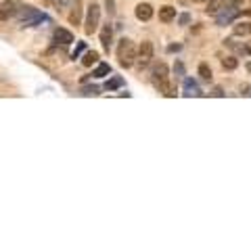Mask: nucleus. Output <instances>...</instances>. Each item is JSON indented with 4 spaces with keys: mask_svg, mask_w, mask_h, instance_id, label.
<instances>
[{
    "mask_svg": "<svg viewBox=\"0 0 251 251\" xmlns=\"http://www.w3.org/2000/svg\"><path fill=\"white\" fill-rule=\"evenodd\" d=\"M151 82L153 86L159 92H163L166 97H174L176 94V88H174V84L170 82V69L166 63H155L153 69H151Z\"/></svg>",
    "mask_w": 251,
    "mask_h": 251,
    "instance_id": "nucleus-1",
    "label": "nucleus"
},
{
    "mask_svg": "<svg viewBox=\"0 0 251 251\" xmlns=\"http://www.w3.org/2000/svg\"><path fill=\"white\" fill-rule=\"evenodd\" d=\"M136 52H138L136 44L132 40H128V38H122L120 44H117V50H115L117 61H120V65L126 67V69L132 67L136 63Z\"/></svg>",
    "mask_w": 251,
    "mask_h": 251,
    "instance_id": "nucleus-2",
    "label": "nucleus"
},
{
    "mask_svg": "<svg viewBox=\"0 0 251 251\" xmlns=\"http://www.w3.org/2000/svg\"><path fill=\"white\" fill-rule=\"evenodd\" d=\"M17 19H19L21 27H34V25H38V23L46 21V17L40 11L34 9V6H27V4L21 6V11L17 13Z\"/></svg>",
    "mask_w": 251,
    "mask_h": 251,
    "instance_id": "nucleus-3",
    "label": "nucleus"
},
{
    "mask_svg": "<svg viewBox=\"0 0 251 251\" xmlns=\"http://www.w3.org/2000/svg\"><path fill=\"white\" fill-rule=\"evenodd\" d=\"M99 25H100V6L99 4H90L86 9V19H84V31L88 36H92L94 31H99Z\"/></svg>",
    "mask_w": 251,
    "mask_h": 251,
    "instance_id": "nucleus-4",
    "label": "nucleus"
},
{
    "mask_svg": "<svg viewBox=\"0 0 251 251\" xmlns=\"http://www.w3.org/2000/svg\"><path fill=\"white\" fill-rule=\"evenodd\" d=\"M151 61H153V42L151 40H143L138 46V52H136V63L134 65L143 72L145 67L151 65Z\"/></svg>",
    "mask_w": 251,
    "mask_h": 251,
    "instance_id": "nucleus-5",
    "label": "nucleus"
},
{
    "mask_svg": "<svg viewBox=\"0 0 251 251\" xmlns=\"http://www.w3.org/2000/svg\"><path fill=\"white\" fill-rule=\"evenodd\" d=\"M21 2L19 0H4L0 2V21H11L17 17V13L21 11Z\"/></svg>",
    "mask_w": 251,
    "mask_h": 251,
    "instance_id": "nucleus-6",
    "label": "nucleus"
},
{
    "mask_svg": "<svg viewBox=\"0 0 251 251\" xmlns=\"http://www.w3.org/2000/svg\"><path fill=\"white\" fill-rule=\"evenodd\" d=\"M239 13L241 11L237 9V4L234 2L228 4V6H224V9L218 13V25H230V23L239 17Z\"/></svg>",
    "mask_w": 251,
    "mask_h": 251,
    "instance_id": "nucleus-7",
    "label": "nucleus"
},
{
    "mask_svg": "<svg viewBox=\"0 0 251 251\" xmlns=\"http://www.w3.org/2000/svg\"><path fill=\"white\" fill-rule=\"evenodd\" d=\"M224 46L228 50H232L234 54H239V57H247V42H239L237 40V36H232V38H226L224 40Z\"/></svg>",
    "mask_w": 251,
    "mask_h": 251,
    "instance_id": "nucleus-8",
    "label": "nucleus"
},
{
    "mask_svg": "<svg viewBox=\"0 0 251 251\" xmlns=\"http://www.w3.org/2000/svg\"><path fill=\"white\" fill-rule=\"evenodd\" d=\"M67 21L72 23V25H80V23H82V2H80V0H72Z\"/></svg>",
    "mask_w": 251,
    "mask_h": 251,
    "instance_id": "nucleus-9",
    "label": "nucleus"
},
{
    "mask_svg": "<svg viewBox=\"0 0 251 251\" xmlns=\"http://www.w3.org/2000/svg\"><path fill=\"white\" fill-rule=\"evenodd\" d=\"M153 6L149 4V2H140V4H136V9H134V15H136V19L138 21H149L153 17Z\"/></svg>",
    "mask_w": 251,
    "mask_h": 251,
    "instance_id": "nucleus-10",
    "label": "nucleus"
},
{
    "mask_svg": "<svg viewBox=\"0 0 251 251\" xmlns=\"http://www.w3.org/2000/svg\"><path fill=\"white\" fill-rule=\"evenodd\" d=\"M232 36H237V38L251 36V21H234V25H232Z\"/></svg>",
    "mask_w": 251,
    "mask_h": 251,
    "instance_id": "nucleus-11",
    "label": "nucleus"
},
{
    "mask_svg": "<svg viewBox=\"0 0 251 251\" xmlns=\"http://www.w3.org/2000/svg\"><path fill=\"white\" fill-rule=\"evenodd\" d=\"M54 42L67 46V44L74 42V34L69 29H65V27H57V29H54Z\"/></svg>",
    "mask_w": 251,
    "mask_h": 251,
    "instance_id": "nucleus-12",
    "label": "nucleus"
},
{
    "mask_svg": "<svg viewBox=\"0 0 251 251\" xmlns=\"http://www.w3.org/2000/svg\"><path fill=\"white\" fill-rule=\"evenodd\" d=\"M111 38H113V29L107 23V25L100 27V46H103V50H107V52L111 49Z\"/></svg>",
    "mask_w": 251,
    "mask_h": 251,
    "instance_id": "nucleus-13",
    "label": "nucleus"
},
{
    "mask_svg": "<svg viewBox=\"0 0 251 251\" xmlns=\"http://www.w3.org/2000/svg\"><path fill=\"white\" fill-rule=\"evenodd\" d=\"M228 4H232V2H228V0H209L205 13L207 15H218L220 11L224 9V6H228Z\"/></svg>",
    "mask_w": 251,
    "mask_h": 251,
    "instance_id": "nucleus-14",
    "label": "nucleus"
},
{
    "mask_svg": "<svg viewBox=\"0 0 251 251\" xmlns=\"http://www.w3.org/2000/svg\"><path fill=\"white\" fill-rule=\"evenodd\" d=\"M174 19H176V9H174V6H170V4L161 6V9H159V21H163V23H172Z\"/></svg>",
    "mask_w": 251,
    "mask_h": 251,
    "instance_id": "nucleus-15",
    "label": "nucleus"
},
{
    "mask_svg": "<svg viewBox=\"0 0 251 251\" xmlns=\"http://www.w3.org/2000/svg\"><path fill=\"white\" fill-rule=\"evenodd\" d=\"M184 94H186V97H201L203 92H201L197 82H193L191 77H186V80H184Z\"/></svg>",
    "mask_w": 251,
    "mask_h": 251,
    "instance_id": "nucleus-16",
    "label": "nucleus"
},
{
    "mask_svg": "<svg viewBox=\"0 0 251 251\" xmlns=\"http://www.w3.org/2000/svg\"><path fill=\"white\" fill-rule=\"evenodd\" d=\"M197 74H199V77L203 82H211V77H214V74H211V67L207 65V63H199Z\"/></svg>",
    "mask_w": 251,
    "mask_h": 251,
    "instance_id": "nucleus-17",
    "label": "nucleus"
},
{
    "mask_svg": "<svg viewBox=\"0 0 251 251\" xmlns=\"http://www.w3.org/2000/svg\"><path fill=\"white\" fill-rule=\"evenodd\" d=\"M220 63H222L224 69H228V72H232V69L239 67V61H237V54H228V57H222L220 59Z\"/></svg>",
    "mask_w": 251,
    "mask_h": 251,
    "instance_id": "nucleus-18",
    "label": "nucleus"
},
{
    "mask_svg": "<svg viewBox=\"0 0 251 251\" xmlns=\"http://www.w3.org/2000/svg\"><path fill=\"white\" fill-rule=\"evenodd\" d=\"M109 74H111V67H109L107 63H99L97 69L92 72V75H94V77H107Z\"/></svg>",
    "mask_w": 251,
    "mask_h": 251,
    "instance_id": "nucleus-19",
    "label": "nucleus"
},
{
    "mask_svg": "<svg viewBox=\"0 0 251 251\" xmlns=\"http://www.w3.org/2000/svg\"><path fill=\"white\" fill-rule=\"evenodd\" d=\"M94 63H99V52H94V50H88V52L84 54V59H82V65L90 67V65H94Z\"/></svg>",
    "mask_w": 251,
    "mask_h": 251,
    "instance_id": "nucleus-20",
    "label": "nucleus"
},
{
    "mask_svg": "<svg viewBox=\"0 0 251 251\" xmlns=\"http://www.w3.org/2000/svg\"><path fill=\"white\" fill-rule=\"evenodd\" d=\"M124 86V80L120 75H115V77H111V80H107V84H105V88L107 90H117V88H122Z\"/></svg>",
    "mask_w": 251,
    "mask_h": 251,
    "instance_id": "nucleus-21",
    "label": "nucleus"
},
{
    "mask_svg": "<svg viewBox=\"0 0 251 251\" xmlns=\"http://www.w3.org/2000/svg\"><path fill=\"white\" fill-rule=\"evenodd\" d=\"M82 94H84V97H97V94H99V88H97V86H90V88H84Z\"/></svg>",
    "mask_w": 251,
    "mask_h": 251,
    "instance_id": "nucleus-22",
    "label": "nucleus"
},
{
    "mask_svg": "<svg viewBox=\"0 0 251 251\" xmlns=\"http://www.w3.org/2000/svg\"><path fill=\"white\" fill-rule=\"evenodd\" d=\"M174 72L178 74V77H182V75H184V67H182V63H180V61L174 65Z\"/></svg>",
    "mask_w": 251,
    "mask_h": 251,
    "instance_id": "nucleus-23",
    "label": "nucleus"
},
{
    "mask_svg": "<svg viewBox=\"0 0 251 251\" xmlns=\"http://www.w3.org/2000/svg\"><path fill=\"white\" fill-rule=\"evenodd\" d=\"M84 46H86L84 42H77V46H75V50H74V54H72V57H74V59H77V54H80V52L84 50Z\"/></svg>",
    "mask_w": 251,
    "mask_h": 251,
    "instance_id": "nucleus-24",
    "label": "nucleus"
},
{
    "mask_svg": "<svg viewBox=\"0 0 251 251\" xmlns=\"http://www.w3.org/2000/svg\"><path fill=\"white\" fill-rule=\"evenodd\" d=\"M209 94H211V97H224V90H222V88H220V86H216V88H214V90H211Z\"/></svg>",
    "mask_w": 251,
    "mask_h": 251,
    "instance_id": "nucleus-25",
    "label": "nucleus"
},
{
    "mask_svg": "<svg viewBox=\"0 0 251 251\" xmlns=\"http://www.w3.org/2000/svg\"><path fill=\"white\" fill-rule=\"evenodd\" d=\"M46 2H50L52 6H57V9H59V6H61V0H46Z\"/></svg>",
    "mask_w": 251,
    "mask_h": 251,
    "instance_id": "nucleus-26",
    "label": "nucleus"
},
{
    "mask_svg": "<svg viewBox=\"0 0 251 251\" xmlns=\"http://www.w3.org/2000/svg\"><path fill=\"white\" fill-rule=\"evenodd\" d=\"M168 50H170V52H176V50H180V44H176V46H170Z\"/></svg>",
    "mask_w": 251,
    "mask_h": 251,
    "instance_id": "nucleus-27",
    "label": "nucleus"
},
{
    "mask_svg": "<svg viewBox=\"0 0 251 251\" xmlns=\"http://www.w3.org/2000/svg\"><path fill=\"white\" fill-rule=\"evenodd\" d=\"M180 23H182V25H184V23H188V15H182V17H180Z\"/></svg>",
    "mask_w": 251,
    "mask_h": 251,
    "instance_id": "nucleus-28",
    "label": "nucleus"
},
{
    "mask_svg": "<svg viewBox=\"0 0 251 251\" xmlns=\"http://www.w3.org/2000/svg\"><path fill=\"white\" fill-rule=\"evenodd\" d=\"M247 52L251 54V42H247Z\"/></svg>",
    "mask_w": 251,
    "mask_h": 251,
    "instance_id": "nucleus-29",
    "label": "nucleus"
},
{
    "mask_svg": "<svg viewBox=\"0 0 251 251\" xmlns=\"http://www.w3.org/2000/svg\"><path fill=\"white\" fill-rule=\"evenodd\" d=\"M247 72H249V74H251V61H249V63H247Z\"/></svg>",
    "mask_w": 251,
    "mask_h": 251,
    "instance_id": "nucleus-30",
    "label": "nucleus"
},
{
    "mask_svg": "<svg viewBox=\"0 0 251 251\" xmlns=\"http://www.w3.org/2000/svg\"><path fill=\"white\" fill-rule=\"evenodd\" d=\"M193 2H209V0H193Z\"/></svg>",
    "mask_w": 251,
    "mask_h": 251,
    "instance_id": "nucleus-31",
    "label": "nucleus"
},
{
    "mask_svg": "<svg viewBox=\"0 0 251 251\" xmlns=\"http://www.w3.org/2000/svg\"><path fill=\"white\" fill-rule=\"evenodd\" d=\"M245 13H251V4H249V9H245Z\"/></svg>",
    "mask_w": 251,
    "mask_h": 251,
    "instance_id": "nucleus-32",
    "label": "nucleus"
}]
</instances>
